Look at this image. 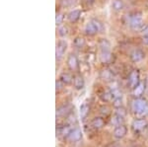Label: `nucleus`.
Wrapping results in <instances>:
<instances>
[{"label":"nucleus","instance_id":"16","mask_svg":"<svg viewBox=\"0 0 148 147\" xmlns=\"http://www.w3.org/2000/svg\"><path fill=\"white\" fill-rule=\"evenodd\" d=\"M59 80H61V81L64 83V85H69V84H71V83H73L74 76L68 72H63V73H61L60 76H59Z\"/></svg>","mask_w":148,"mask_h":147},{"label":"nucleus","instance_id":"29","mask_svg":"<svg viewBox=\"0 0 148 147\" xmlns=\"http://www.w3.org/2000/svg\"><path fill=\"white\" fill-rule=\"evenodd\" d=\"M83 3V5H84L85 7H87V8H89V7L93 6V4L95 3V1L96 0H81Z\"/></svg>","mask_w":148,"mask_h":147},{"label":"nucleus","instance_id":"6","mask_svg":"<svg viewBox=\"0 0 148 147\" xmlns=\"http://www.w3.org/2000/svg\"><path fill=\"white\" fill-rule=\"evenodd\" d=\"M140 83V75H139V71L134 69L132 70L128 75L127 78V84L128 87L131 89H134L135 87L137 86L138 84Z\"/></svg>","mask_w":148,"mask_h":147},{"label":"nucleus","instance_id":"14","mask_svg":"<svg viewBox=\"0 0 148 147\" xmlns=\"http://www.w3.org/2000/svg\"><path fill=\"white\" fill-rule=\"evenodd\" d=\"M73 85H74V88H75L76 90H81V89L84 88L85 81H84V78H83L82 75L77 74V75L74 76Z\"/></svg>","mask_w":148,"mask_h":147},{"label":"nucleus","instance_id":"13","mask_svg":"<svg viewBox=\"0 0 148 147\" xmlns=\"http://www.w3.org/2000/svg\"><path fill=\"white\" fill-rule=\"evenodd\" d=\"M80 16H81V10H79V9H75V10L70 11L67 14V20L70 23L74 24V23H76L78 20H79Z\"/></svg>","mask_w":148,"mask_h":147},{"label":"nucleus","instance_id":"32","mask_svg":"<svg viewBox=\"0 0 148 147\" xmlns=\"http://www.w3.org/2000/svg\"><path fill=\"white\" fill-rule=\"evenodd\" d=\"M142 42H143V44H144L145 46H148V35H146V36H143V38H142Z\"/></svg>","mask_w":148,"mask_h":147},{"label":"nucleus","instance_id":"7","mask_svg":"<svg viewBox=\"0 0 148 147\" xmlns=\"http://www.w3.org/2000/svg\"><path fill=\"white\" fill-rule=\"evenodd\" d=\"M66 63H67L68 68L71 71H78L79 70V60H78L77 56L74 53H70L67 56L66 59Z\"/></svg>","mask_w":148,"mask_h":147},{"label":"nucleus","instance_id":"19","mask_svg":"<svg viewBox=\"0 0 148 147\" xmlns=\"http://www.w3.org/2000/svg\"><path fill=\"white\" fill-rule=\"evenodd\" d=\"M125 8V2L123 0H113L112 2V9L114 12H120Z\"/></svg>","mask_w":148,"mask_h":147},{"label":"nucleus","instance_id":"4","mask_svg":"<svg viewBox=\"0 0 148 147\" xmlns=\"http://www.w3.org/2000/svg\"><path fill=\"white\" fill-rule=\"evenodd\" d=\"M102 30H103L102 23L100 21H98L97 19H91L85 25L84 33L85 35L89 36V37H93V36H96L98 33L101 32Z\"/></svg>","mask_w":148,"mask_h":147},{"label":"nucleus","instance_id":"17","mask_svg":"<svg viewBox=\"0 0 148 147\" xmlns=\"http://www.w3.org/2000/svg\"><path fill=\"white\" fill-rule=\"evenodd\" d=\"M144 90H145V85L143 84L142 82H140L134 89H132L133 96H134L135 98H140L143 95V93H144Z\"/></svg>","mask_w":148,"mask_h":147},{"label":"nucleus","instance_id":"2","mask_svg":"<svg viewBox=\"0 0 148 147\" xmlns=\"http://www.w3.org/2000/svg\"><path fill=\"white\" fill-rule=\"evenodd\" d=\"M131 111L135 116L139 118H145L148 116V102L142 98H135L131 102Z\"/></svg>","mask_w":148,"mask_h":147},{"label":"nucleus","instance_id":"5","mask_svg":"<svg viewBox=\"0 0 148 147\" xmlns=\"http://www.w3.org/2000/svg\"><path fill=\"white\" fill-rule=\"evenodd\" d=\"M67 49V42L65 40H59L56 44V60H60L65 54V51Z\"/></svg>","mask_w":148,"mask_h":147},{"label":"nucleus","instance_id":"3","mask_svg":"<svg viewBox=\"0 0 148 147\" xmlns=\"http://www.w3.org/2000/svg\"><path fill=\"white\" fill-rule=\"evenodd\" d=\"M126 23L132 31H141L144 28V20L139 12H132L126 16Z\"/></svg>","mask_w":148,"mask_h":147},{"label":"nucleus","instance_id":"24","mask_svg":"<svg viewBox=\"0 0 148 147\" xmlns=\"http://www.w3.org/2000/svg\"><path fill=\"white\" fill-rule=\"evenodd\" d=\"M58 35L61 36V37H65V36L68 35V29L65 26H61V27L58 28Z\"/></svg>","mask_w":148,"mask_h":147},{"label":"nucleus","instance_id":"25","mask_svg":"<svg viewBox=\"0 0 148 147\" xmlns=\"http://www.w3.org/2000/svg\"><path fill=\"white\" fill-rule=\"evenodd\" d=\"M100 113H101L103 116L107 117V116H109L110 113H111V111H110V108L108 106H103L100 108Z\"/></svg>","mask_w":148,"mask_h":147},{"label":"nucleus","instance_id":"20","mask_svg":"<svg viewBox=\"0 0 148 147\" xmlns=\"http://www.w3.org/2000/svg\"><path fill=\"white\" fill-rule=\"evenodd\" d=\"M100 77H101V79H103L104 81H112L114 78V75L111 70L104 69L101 71V73H100Z\"/></svg>","mask_w":148,"mask_h":147},{"label":"nucleus","instance_id":"27","mask_svg":"<svg viewBox=\"0 0 148 147\" xmlns=\"http://www.w3.org/2000/svg\"><path fill=\"white\" fill-rule=\"evenodd\" d=\"M63 15L61 13H56V26H60L63 22Z\"/></svg>","mask_w":148,"mask_h":147},{"label":"nucleus","instance_id":"28","mask_svg":"<svg viewBox=\"0 0 148 147\" xmlns=\"http://www.w3.org/2000/svg\"><path fill=\"white\" fill-rule=\"evenodd\" d=\"M63 86H64V83L61 81V80H56V92H59L63 89Z\"/></svg>","mask_w":148,"mask_h":147},{"label":"nucleus","instance_id":"9","mask_svg":"<svg viewBox=\"0 0 148 147\" xmlns=\"http://www.w3.org/2000/svg\"><path fill=\"white\" fill-rule=\"evenodd\" d=\"M145 57V53L140 49H135L133 51H131V53H130V58L132 62L137 63L139 61L143 60Z\"/></svg>","mask_w":148,"mask_h":147},{"label":"nucleus","instance_id":"18","mask_svg":"<svg viewBox=\"0 0 148 147\" xmlns=\"http://www.w3.org/2000/svg\"><path fill=\"white\" fill-rule=\"evenodd\" d=\"M105 125V120H104V118H100V117H98V118H94L92 120V122H91V126L92 127H94L95 129H102L103 126Z\"/></svg>","mask_w":148,"mask_h":147},{"label":"nucleus","instance_id":"1","mask_svg":"<svg viewBox=\"0 0 148 147\" xmlns=\"http://www.w3.org/2000/svg\"><path fill=\"white\" fill-rule=\"evenodd\" d=\"M99 59L103 64H109L113 61V53L111 51V44L108 40L101 39L99 41Z\"/></svg>","mask_w":148,"mask_h":147},{"label":"nucleus","instance_id":"12","mask_svg":"<svg viewBox=\"0 0 148 147\" xmlns=\"http://www.w3.org/2000/svg\"><path fill=\"white\" fill-rule=\"evenodd\" d=\"M71 108L70 105L66 104V105H62L56 109V118L59 117H64V116H68L69 113H71Z\"/></svg>","mask_w":148,"mask_h":147},{"label":"nucleus","instance_id":"31","mask_svg":"<svg viewBox=\"0 0 148 147\" xmlns=\"http://www.w3.org/2000/svg\"><path fill=\"white\" fill-rule=\"evenodd\" d=\"M140 32H141V34L143 35V36H146V35H148V24L147 25H145L144 26V28H143V29L140 31Z\"/></svg>","mask_w":148,"mask_h":147},{"label":"nucleus","instance_id":"21","mask_svg":"<svg viewBox=\"0 0 148 147\" xmlns=\"http://www.w3.org/2000/svg\"><path fill=\"white\" fill-rule=\"evenodd\" d=\"M73 44H74V46L76 47V49H83L85 46H86V42H85V40L83 39L82 37H76L75 39H74V41H73Z\"/></svg>","mask_w":148,"mask_h":147},{"label":"nucleus","instance_id":"15","mask_svg":"<svg viewBox=\"0 0 148 147\" xmlns=\"http://www.w3.org/2000/svg\"><path fill=\"white\" fill-rule=\"evenodd\" d=\"M89 112H90V105L87 102H85L79 108V115L81 120H84V118H87V116L89 115Z\"/></svg>","mask_w":148,"mask_h":147},{"label":"nucleus","instance_id":"23","mask_svg":"<svg viewBox=\"0 0 148 147\" xmlns=\"http://www.w3.org/2000/svg\"><path fill=\"white\" fill-rule=\"evenodd\" d=\"M100 97H101V99L104 102L113 101V95H112L111 90H107V91H104L101 95H100Z\"/></svg>","mask_w":148,"mask_h":147},{"label":"nucleus","instance_id":"11","mask_svg":"<svg viewBox=\"0 0 148 147\" xmlns=\"http://www.w3.org/2000/svg\"><path fill=\"white\" fill-rule=\"evenodd\" d=\"M126 133H127V129L125 124H121L119 126H116L114 130V136L116 137V139H121L123 138Z\"/></svg>","mask_w":148,"mask_h":147},{"label":"nucleus","instance_id":"22","mask_svg":"<svg viewBox=\"0 0 148 147\" xmlns=\"http://www.w3.org/2000/svg\"><path fill=\"white\" fill-rule=\"evenodd\" d=\"M123 120H125V118L114 113V116L113 117V118H112V124L114 125H116V126H119V125H121V124H123Z\"/></svg>","mask_w":148,"mask_h":147},{"label":"nucleus","instance_id":"8","mask_svg":"<svg viewBox=\"0 0 148 147\" xmlns=\"http://www.w3.org/2000/svg\"><path fill=\"white\" fill-rule=\"evenodd\" d=\"M132 129L134 131H142L148 126V122L145 118H135L131 124Z\"/></svg>","mask_w":148,"mask_h":147},{"label":"nucleus","instance_id":"33","mask_svg":"<svg viewBox=\"0 0 148 147\" xmlns=\"http://www.w3.org/2000/svg\"><path fill=\"white\" fill-rule=\"evenodd\" d=\"M113 147H119V146H113Z\"/></svg>","mask_w":148,"mask_h":147},{"label":"nucleus","instance_id":"30","mask_svg":"<svg viewBox=\"0 0 148 147\" xmlns=\"http://www.w3.org/2000/svg\"><path fill=\"white\" fill-rule=\"evenodd\" d=\"M116 115L121 116V117L125 118V113H126V112H125V110L123 108V107H121V108H118V109H116Z\"/></svg>","mask_w":148,"mask_h":147},{"label":"nucleus","instance_id":"10","mask_svg":"<svg viewBox=\"0 0 148 147\" xmlns=\"http://www.w3.org/2000/svg\"><path fill=\"white\" fill-rule=\"evenodd\" d=\"M67 138L71 142H78L81 138H82V132H81V130L79 129H77V127L72 129L71 131L69 132Z\"/></svg>","mask_w":148,"mask_h":147},{"label":"nucleus","instance_id":"26","mask_svg":"<svg viewBox=\"0 0 148 147\" xmlns=\"http://www.w3.org/2000/svg\"><path fill=\"white\" fill-rule=\"evenodd\" d=\"M113 105L116 109L123 107V99H121V98H116V99H114V100H113Z\"/></svg>","mask_w":148,"mask_h":147}]
</instances>
